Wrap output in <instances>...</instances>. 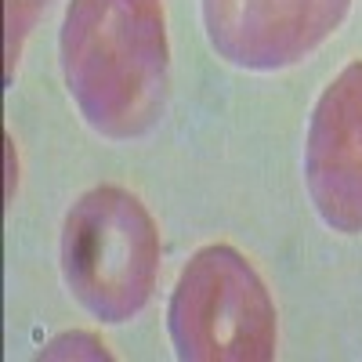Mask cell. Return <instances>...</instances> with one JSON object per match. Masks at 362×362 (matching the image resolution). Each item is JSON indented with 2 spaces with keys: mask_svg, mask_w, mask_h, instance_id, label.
<instances>
[{
  "mask_svg": "<svg viewBox=\"0 0 362 362\" xmlns=\"http://www.w3.org/2000/svg\"><path fill=\"white\" fill-rule=\"evenodd\" d=\"M351 0H203V25L225 62L276 73L337 33Z\"/></svg>",
  "mask_w": 362,
  "mask_h": 362,
  "instance_id": "4",
  "label": "cell"
},
{
  "mask_svg": "<svg viewBox=\"0 0 362 362\" xmlns=\"http://www.w3.org/2000/svg\"><path fill=\"white\" fill-rule=\"evenodd\" d=\"M167 329L177 358L264 362L276 355L279 322L254 264L228 243H210L181 268Z\"/></svg>",
  "mask_w": 362,
  "mask_h": 362,
  "instance_id": "3",
  "label": "cell"
},
{
  "mask_svg": "<svg viewBox=\"0 0 362 362\" xmlns=\"http://www.w3.org/2000/svg\"><path fill=\"white\" fill-rule=\"evenodd\" d=\"M51 0H8V15H4V51H8V80L15 73V62L22 54V44L29 37V29L37 25V18L47 11Z\"/></svg>",
  "mask_w": 362,
  "mask_h": 362,
  "instance_id": "6",
  "label": "cell"
},
{
  "mask_svg": "<svg viewBox=\"0 0 362 362\" xmlns=\"http://www.w3.org/2000/svg\"><path fill=\"white\" fill-rule=\"evenodd\" d=\"M156 276L160 232L134 192L98 185L69 206L62 279L83 312L102 322H127L153 300Z\"/></svg>",
  "mask_w": 362,
  "mask_h": 362,
  "instance_id": "2",
  "label": "cell"
},
{
  "mask_svg": "<svg viewBox=\"0 0 362 362\" xmlns=\"http://www.w3.org/2000/svg\"><path fill=\"white\" fill-rule=\"evenodd\" d=\"M58 44L69 95L102 138H138L163 116L170 47L160 0H69Z\"/></svg>",
  "mask_w": 362,
  "mask_h": 362,
  "instance_id": "1",
  "label": "cell"
},
{
  "mask_svg": "<svg viewBox=\"0 0 362 362\" xmlns=\"http://www.w3.org/2000/svg\"><path fill=\"white\" fill-rule=\"evenodd\" d=\"M305 185L326 228L362 235V62L344 66L312 109Z\"/></svg>",
  "mask_w": 362,
  "mask_h": 362,
  "instance_id": "5",
  "label": "cell"
}]
</instances>
